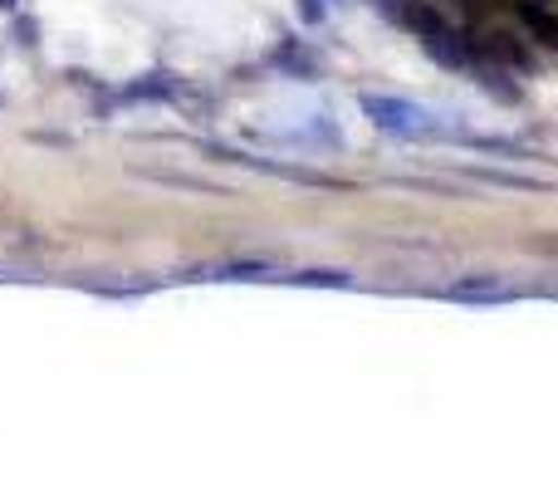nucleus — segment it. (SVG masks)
<instances>
[{"label":"nucleus","mask_w":558,"mask_h":490,"mask_svg":"<svg viewBox=\"0 0 558 490\" xmlns=\"http://www.w3.org/2000/svg\"><path fill=\"white\" fill-rule=\"evenodd\" d=\"M137 177H143V182H157V187H182V192H216L211 182H202V177H186V172H157V167H137Z\"/></svg>","instance_id":"nucleus-6"},{"label":"nucleus","mask_w":558,"mask_h":490,"mask_svg":"<svg viewBox=\"0 0 558 490\" xmlns=\"http://www.w3.org/2000/svg\"><path fill=\"white\" fill-rule=\"evenodd\" d=\"M471 74L481 79V88H490V94H495V98H505V104H514V98H520V88L510 84V74H505V69H490V64H481V59H475Z\"/></svg>","instance_id":"nucleus-4"},{"label":"nucleus","mask_w":558,"mask_h":490,"mask_svg":"<svg viewBox=\"0 0 558 490\" xmlns=\"http://www.w3.org/2000/svg\"><path fill=\"white\" fill-rule=\"evenodd\" d=\"M279 270L270 260H226L221 270H216V279H275Z\"/></svg>","instance_id":"nucleus-5"},{"label":"nucleus","mask_w":558,"mask_h":490,"mask_svg":"<svg viewBox=\"0 0 558 490\" xmlns=\"http://www.w3.org/2000/svg\"><path fill=\"white\" fill-rule=\"evenodd\" d=\"M357 104H363V113L373 118L383 133H392V138H436V133H441V123H436L432 108L412 104V98H397V94H357Z\"/></svg>","instance_id":"nucleus-1"},{"label":"nucleus","mask_w":558,"mask_h":490,"mask_svg":"<svg viewBox=\"0 0 558 490\" xmlns=\"http://www.w3.org/2000/svg\"><path fill=\"white\" fill-rule=\"evenodd\" d=\"M324 0H299V20H304V25H324Z\"/></svg>","instance_id":"nucleus-10"},{"label":"nucleus","mask_w":558,"mask_h":490,"mask_svg":"<svg viewBox=\"0 0 558 490\" xmlns=\"http://www.w3.org/2000/svg\"><path fill=\"white\" fill-rule=\"evenodd\" d=\"M294 285H304V289H348L353 285V275L348 270H299V275H289Z\"/></svg>","instance_id":"nucleus-7"},{"label":"nucleus","mask_w":558,"mask_h":490,"mask_svg":"<svg viewBox=\"0 0 558 490\" xmlns=\"http://www.w3.org/2000/svg\"><path fill=\"white\" fill-rule=\"evenodd\" d=\"M0 10H10V15H15V10H20V0H0Z\"/></svg>","instance_id":"nucleus-12"},{"label":"nucleus","mask_w":558,"mask_h":490,"mask_svg":"<svg viewBox=\"0 0 558 490\" xmlns=\"http://www.w3.org/2000/svg\"><path fill=\"white\" fill-rule=\"evenodd\" d=\"M123 98H133V104H172V98H182V84L172 74H147V79H133L123 88Z\"/></svg>","instance_id":"nucleus-3"},{"label":"nucleus","mask_w":558,"mask_h":490,"mask_svg":"<svg viewBox=\"0 0 558 490\" xmlns=\"http://www.w3.org/2000/svg\"><path fill=\"white\" fill-rule=\"evenodd\" d=\"M446 295L465 299V304H500V299H514V289L500 285V275H475V279H456Z\"/></svg>","instance_id":"nucleus-2"},{"label":"nucleus","mask_w":558,"mask_h":490,"mask_svg":"<svg viewBox=\"0 0 558 490\" xmlns=\"http://www.w3.org/2000/svg\"><path fill=\"white\" fill-rule=\"evenodd\" d=\"M275 64H279V69H289V74H299V79H314V74H318V64H314L308 55H299V49H279Z\"/></svg>","instance_id":"nucleus-8"},{"label":"nucleus","mask_w":558,"mask_h":490,"mask_svg":"<svg viewBox=\"0 0 558 490\" xmlns=\"http://www.w3.org/2000/svg\"><path fill=\"white\" fill-rule=\"evenodd\" d=\"M407 5H412V0H377V10H387L392 20H402V15H407Z\"/></svg>","instance_id":"nucleus-11"},{"label":"nucleus","mask_w":558,"mask_h":490,"mask_svg":"<svg viewBox=\"0 0 558 490\" xmlns=\"http://www.w3.org/2000/svg\"><path fill=\"white\" fill-rule=\"evenodd\" d=\"M481 182H495V187H520V192H534L539 182H530V177H510V172H475Z\"/></svg>","instance_id":"nucleus-9"}]
</instances>
